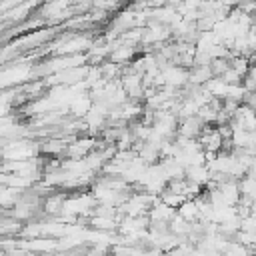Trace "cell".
Instances as JSON below:
<instances>
[{"instance_id": "cell-6", "label": "cell", "mask_w": 256, "mask_h": 256, "mask_svg": "<svg viewBox=\"0 0 256 256\" xmlns=\"http://www.w3.org/2000/svg\"><path fill=\"white\" fill-rule=\"evenodd\" d=\"M212 78H214V74H212L210 66H194V68H190V80H188V84L206 86Z\"/></svg>"}, {"instance_id": "cell-9", "label": "cell", "mask_w": 256, "mask_h": 256, "mask_svg": "<svg viewBox=\"0 0 256 256\" xmlns=\"http://www.w3.org/2000/svg\"><path fill=\"white\" fill-rule=\"evenodd\" d=\"M220 256H254V252H252L248 246H244L242 242H238V240H230V242L226 244V248L222 250Z\"/></svg>"}, {"instance_id": "cell-5", "label": "cell", "mask_w": 256, "mask_h": 256, "mask_svg": "<svg viewBox=\"0 0 256 256\" xmlns=\"http://www.w3.org/2000/svg\"><path fill=\"white\" fill-rule=\"evenodd\" d=\"M24 222L16 220L14 216H8V214H2V224H0V230H2V236L4 238H20L22 236V230H24Z\"/></svg>"}, {"instance_id": "cell-1", "label": "cell", "mask_w": 256, "mask_h": 256, "mask_svg": "<svg viewBox=\"0 0 256 256\" xmlns=\"http://www.w3.org/2000/svg\"><path fill=\"white\" fill-rule=\"evenodd\" d=\"M198 142H200V146H202L204 152H214V154H218V152H222L226 140L222 138L218 126H206L204 132H202V136L198 138Z\"/></svg>"}, {"instance_id": "cell-7", "label": "cell", "mask_w": 256, "mask_h": 256, "mask_svg": "<svg viewBox=\"0 0 256 256\" xmlns=\"http://www.w3.org/2000/svg\"><path fill=\"white\" fill-rule=\"evenodd\" d=\"M88 226L94 228V230H100V232H108V230L118 228V220L116 218H108V216L92 214V218L88 220Z\"/></svg>"}, {"instance_id": "cell-2", "label": "cell", "mask_w": 256, "mask_h": 256, "mask_svg": "<svg viewBox=\"0 0 256 256\" xmlns=\"http://www.w3.org/2000/svg\"><path fill=\"white\" fill-rule=\"evenodd\" d=\"M206 124L200 116H190V118H182L178 124V136L188 138V140H198L204 132Z\"/></svg>"}, {"instance_id": "cell-4", "label": "cell", "mask_w": 256, "mask_h": 256, "mask_svg": "<svg viewBox=\"0 0 256 256\" xmlns=\"http://www.w3.org/2000/svg\"><path fill=\"white\" fill-rule=\"evenodd\" d=\"M210 170L206 164H200V166H190L186 168V180L192 182V184H198L202 188H206L210 184Z\"/></svg>"}, {"instance_id": "cell-8", "label": "cell", "mask_w": 256, "mask_h": 256, "mask_svg": "<svg viewBox=\"0 0 256 256\" xmlns=\"http://www.w3.org/2000/svg\"><path fill=\"white\" fill-rule=\"evenodd\" d=\"M178 216H182L188 222H198L200 220V208L196 200H186L180 208H178Z\"/></svg>"}, {"instance_id": "cell-10", "label": "cell", "mask_w": 256, "mask_h": 256, "mask_svg": "<svg viewBox=\"0 0 256 256\" xmlns=\"http://www.w3.org/2000/svg\"><path fill=\"white\" fill-rule=\"evenodd\" d=\"M242 86L246 88V92H256V66H250L248 74L244 76V84Z\"/></svg>"}, {"instance_id": "cell-3", "label": "cell", "mask_w": 256, "mask_h": 256, "mask_svg": "<svg viewBox=\"0 0 256 256\" xmlns=\"http://www.w3.org/2000/svg\"><path fill=\"white\" fill-rule=\"evenodd\" d=\"M176 214H178L176 208H170V206H166L164 202L158 200V202L152 206V210L148 212V218H150V222H166V224H170Z\"/></svg>"}]
</instances>
